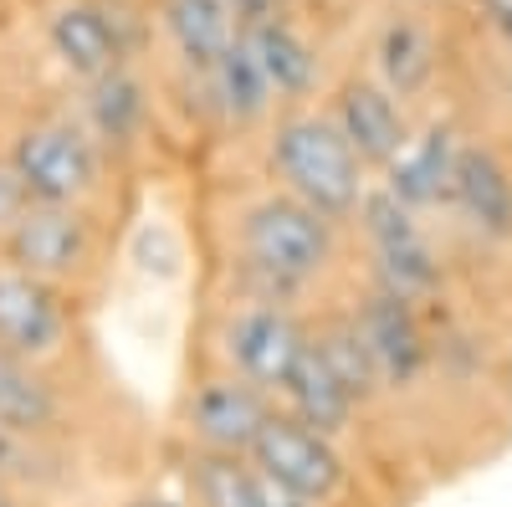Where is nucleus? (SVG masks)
Wrapping results in <instances>:
<instances>
[{
  "label": "nucleus",
  "mask_w": 512,
  "mask_h": 507,
  "mask_svg": "<svg viewBox=\"0 0 512 507\" xmlns=\"http://www.w3.org/2000/svg\"><path fill=\"white\" fill-rule=\"evenodd\" d=\"M344 257V226L287 190H256L221 221V287L303 308Z\"/></svg>",
  "instance_id": "1"
},
{
  "label": "nucleus",
  "mask_w": 512,
  "mask_h": 507,
  "mask_svg": "<svg viewBox=\"0 0 512 507\" xmlns=\"http://www.w3.org/2000/svg\"><path fill=\"white\" fill-rule=\"evenodd\" d=\"M123 231H128L123 216L26 200L16 226L0 241V257L98 313V303L113 292L118 262H123Z\"/></svg>",
  "instance_id": "2"
},
{
  "label": "nucleus",
  "mask_w": 512,
  "mask_h": 507,
  "mask_svg": "<svg viewBox=\"0 0 512 507\" xmlns=\"http://www.w3.org/2000/svg\"><path fill=\"white\" fill-rule=\"evenodd\" d=\"M0 159L11 164L26 200L123 216V164L88 134L77 113H31L11 123Z\"/></svg>",
  "instance_id": "3"
},
{
  "label": "nucleus",
  "mask_w": 512,
  "mask_h": 507,
  "mask_svg": "<svg viewBox=\"0 0 512 507\" xmlns=\"http://www.w3.org/2000/svg\"><path fill=\"white\" fill-rule=\"evenodd\" d=\"M308 349H313V323L303 308L256 298L241 287H221L200 323V364L226 369L246 385L267 390L272 400H282Z\"/></svg>",
  "instance_id": "4"
},
{
  "label": "nucleus",
  "mask_w": 512,
  "mask_h": 507,
  "mask_svg": "<svg viewBox=\"0 0 512 507\" xmlns=\"http://www.w3.org/2000/svg\"><path fill=\"white\" fill-rule=\"evenodd\" d=\"M267 180L344 231L374 190L369 164L354 154L344 129L323 108H282L267 123Z\"/></svg>",
  "instance_id": "5"
},
{
  "label": "nucleus",
  "mask_w": 512,
  "mask_h": 507,
  "mask_svg": "<svg viewBox=\"0 0 512 507\" xmlns=\"http://www.w3.org/2000/svg\"><path fill=\"white\" fill-rule=\"evenodd\" d=\"M0 431L31 436V441H62L113 456L123 446V426L113 410V379L88 385L57 369L26 364L0 349Z\"/></svg>",
  "instance_id": "6"
},
{
  "label": "nucleus",
  "mask_w": 512,
  "mask_h": 507,
  "mask_svg": "<svg viewBox=\"0 0 512 507\" xmlns=\"http://www.w3.org/2000/svg\"><path fill=\"white\" fill-rule=\"evenodd\" d=\"M0 349L26 364L88 379V385L113 379L93 333V308H82L77 298L21 272L6 257H0Z\"/></svg>",
  "instance_id": "7"
},
{
  "label": "nucleus",
  "mask_w": 512,
  "mask_h": 507,
  "mask_svg": "<svg viewBox=\"0 0 512 507\" xmlns=\"http://www.w3.org/2000/svg\"><path fill=\"white\" fill-rule=\"evenodd\" d=\"M349 231L364 246V282L395 292V298L415 303V308H431L441 303L446 292V257L431 236V221L415 216L410 205H400L390 190L374 180V190L364 195L359 216L349 221Z\"/></svg>",
  "instance_id": "8"
},
{
  "label": "nucleus",
  "mask_w": 512,
  "mask_h": 507,
  "mask_svg": "<svg viewBox=\"0 0 512 507\" xmlns=\"http://www.w3.org/2000/svg\"><path fill=\"white\" fill-rule=\"evenodd\" d=\"M344 308L369 349L384 400H410L436 379V333L425 308L395 298V292H384L374 282H364Z\"/></svg>",
  "instance_id": "9"
},
{
  "label": "nucleus",
  "mask_w": 512,
  "mask_h": 507,
  "mask_svg": "<svg viewBox=\"0 0 512 507\" xmlns=\"http://www.w3.org/2000/svg\"><path fill=\"white\" fill-rule=\"evenodd\" d=\"M277 400L267 390L246 385V379L200 364L175 405V441L180 451H205V456H251L256 436L272 420Z\"/></svg>",
  "instance_id": "10"
},
{
  "label": "nucleus",
  "mask_w": 512,
  "mask_h": 507,
  "mask_svg": "<svg viewBox=\"0 0 512 507\" xmlns=\"http://www.w3.org/2000/svg\"><path fill=\"white\" fill-rule=\"evenodd\" d=\"M251 461H256L262 477H272L277 487L297 492L313 507H338L349 497V487H354V461H349L344 441L303 426V420L287 415L282 405L272 410L262 436H256Z\"/></svg>",
  "instance_id": "11"
},
{
  "label": "nucleus",
  "mask_w": 512,
  "mask_h": 507,
  "mask_svg": "<svg viewBox=\"0 0 512 507\" xmlns=\"http://www.w3.org/2000/svg\"><path fill=\"white\" fill-rule=\"evenodd\" d=\"M41 41L72 88H93L108 72L128 67L123 26L103 0H57L41 21Z\"/></svg>",
  "instance_id": "12"
},
{
  "label": "nucleus",
  "mask_w": 512,
  "mask_h": 507,
  "mask_svg": "<svg viewBox=\"0 0 512 507\" xmlns=\"http://www.w3.org/2000/svg\"><path fill=\"white\" fill-rule=\"evenodd\" d=\"M333 123L344 129V139L354 144V154L369 164V175L379 180L384 169H390L405 149H410V139H415V123H410V113H405V103L384 88V82H374V77H349L344 88H338V98H333Z\"/></svg>",
  "instance_id": "13"
},
{
  "label": "nucleus",
  "mask_w": 512,
  "mask_h": 507,
  "mask_svg": "<svg viewBox=\"0 0 512 507\" xmlns=\"http://www.w3.org/2000/svg\"><path fill=\"white\" fill-rule=\"evenodd\" d=\"M446 216L472 236L477 246H507L512 241V169L487 144H461L456 190Z\"/></svg>",
  "instance_id": "14"
},
{
  "label": "nucleus",
  "mask_w": 512,
  "mask_h": 507,
  "mask_svg": "<svg viewBox=\"0 0 512 507\" xmlns=\"http://www.w3.org/2000/svg\"><path fill=\"white\" fill-rule=\"evenodd\" d=\"M456 164H461V139L451 123H425L415 129L410 149L384 169L379 185L390 190L400 205H410L415 216H446L451 190H456Z\"/></svg>",
  "instance_id": "15"
},
{
  "label": "nucleus",
  "mask_w": 512,
  "mask_h": 507,
  "mask_svg": "<svg viewBox=\"0 0 512 507\" xmlns=\"http://www.w3.org/2000/svg\"><path fill=\"white\" fill-rule=\"evenodd\" d=\"M82 103H77V118L88 123V134L118 159L128 164L134 159V149L149 139V123H154V98L144 88V77L134 67H118L108 72L103 82H93V88H77Z\"/></svg>",
  "instance_id": "16"
},
{
  "label": "nucleus",
  "mask_w": 512,
  "mask_h": 507,
  "mask_svg": "<svg viewBox=\"0 0 512 507\" xmlns=\"http://www.w3.org/2000/svg\"><path fill=\"white\" fill-rule=\"evenodd\" d=\"M190 82L200 93V108L216 123H226V129H256V123H272V113H277L272 82H267L262 67H256V57H251V47L241 36L205 77H190Z\"/></svg>",
  "instance_id": "17"
},
{
  "label": "nucleus",
  "mask_w": 512,
  "mask_h": 507,
  "mask_svg": "<svg viewBox=\"0 0 512 507\" xmlns=\"http://www.w3.org/2000/svg\"><path fill=\"white\" fill-rule=\"evenodd\" d=\"M159 31L180 57L185 77H205L241 36L231 0H159Z\"/></svg>",
  "instance_id": "18"
},
{
  "label": "nucleus",
  "mask_w": 512,
  "mask_h": 507,
  "mask_svg": "<svg viewBox=\"0 0 512 507\" xmlns=\"http://www.w3.org/2000/svg\"><path fill=\"white\" fill-rule=\"evenodd\" d=\"M287 415H297L303 426H313V431H323V436H333V441H349L354 436V426H359V415L369 410L344 379H338V369L323 359V349L313 344L308 354H303V364H297V374H292V385L282 390V400H277Z\"/></svg>",
  "instance_id": "19"
},
{
  "label": "nucleus",
  "mask_w": 512,
  "mask_h": 507,
  "mask_svg": "<svg viewBox=\"0 0 512 507\" xmlns=\"http://www.w3.org/2000/svg\"><path fill=\"white\" fill-rule=\"evenodd\" d=\"M241 41L251 47L256 67L267 72L277 103L303 108V98H313V88H318V52L287 16H262V21L241 26Z\"/></svg>",
  "instance_id": "20"
},
{
  "label": "nucleus",
  "mask_w": 512,
  "mask_h": 507,
  "mask_svg": "<svg viewBox=\"0 0 512 507\" xmlns=\"http://www.w3.org/2000/svg\"><path fill=\"white\" fill-rule=\"evenodd\" d=\"M441 72V47L425 21L415 16H390L374 36V82H384L400 103H415L431 93V82Z\"/></svg>",
  "instance_id": "21"
},
{
  "label": "nucleus",
  "mask_w": 512,
  "mask_h": 507,
  "mask_svg": "<svg viewBox=\"0 0 512 507\" xmlns=\"http://www.w3.org/2000/svg\"><path fill=\"white\" fill-rule=\"evenodd\" d=\"M180 487L190 507H272V487L251 456L180 451Z\"/></svg>",
  "instance_id": "22"
},
{
  "label": "nucleus",
  "mask_w": 512,
  "mask_h": 507,
  "mask_svg": "<svg viewBox=\"0 0 512 507\" xmlns=\"http://www.w3.org/2000/svg\"><path fill=\"white\" fill-rule=\"evenodd\" d=\"M26 210V190L16 185V175H11V164L0 159V241H6V231L16 226V216Z\"/></svg>",
  "instance_id": "23"
},
{
  "label": "nucleus",
  "mask_w": 512,
  "mask_h": 507,
  "mask_svg": "<svg viewBox=\"0 0 512 507\" xmlns=\"http://www.w3.org/2000/svg\"><path fill=\"white\" fill-rule=\"evenodd\" d=\"M482 16H487V26L512 47V0H482Z\"/></svg>",
  "instance_id": "24"
},
{
  "label": "nucleus",
  "mask_w": 512,
  "mask_h": 507,
  "mask_svg": "<svg viewBox=\"0 0 512 507\" xmlns=\"http://www.w3.org/2000/svg\"><path fill=\"white\" fill-rule=\"evenodd\" d=\"M108 507H190L185 497H169V492H134V497H118Z\"/></svg>",
  "instance_id": "25"
},
{
  "label": "nucleus",
  "mask_w": 512,
  "mask_h": 507,
  "mask_svg": "<svg viewBox=\"0 0 512 507\" xmlns=\"http://www.w3.org/2000/svg\"><path fill=\"white\" fill-rule=\"evenodd\" d=\"M405 6H425V0H405Z\"/></svg>",
  "instance_id": "26"
}]
</instances>
